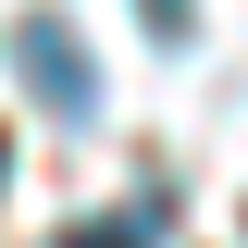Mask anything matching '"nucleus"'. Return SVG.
I'll return each mask as SVG.
<instances>
[{"mask_svg":"<svg viewBox=\"0 0 248 248\" xmlns=\"http://www.w3.org/2000/svg\"><path fill=\"white\" fill-rule=\"evenodd\" d=\"M13 62H25V87L50 99L62 124H87V112H99V62L75 50V25H62V13H25V25H13Z\"/></svg>","mask_w":248,"mask_h":248,"instance_id":"obj_1","label":"nucleus"},{"mask_svg":"<svg viewBox=\"0 0 248 248\" xmlns=\"http://www.w3.org/2000/svg\"><path fill=\"white\" fill-rule=\"evenodd\" d=\"M137 13H149V37H186V13H199V0H137Z\"/></svg>","mask_w":248,"mask_h":248,"instance_id":"obj_2","label":"nucleus"},{"mask_svg":"<svg viewBox=\"0 0 248 248\" xmlns=\"http://www.w3.org/2000/svg\"><path fill=\"white\" fill-rule=\"evenodd\" d=\"M62 248H137V223H75Z\"/></svg>","mask_w":248,"mask_h":248,"instance_id":"obj_3","label":"nucleus"},{"mask_svg":"<svg viewBox=\"0 0 248 248\" xmlns=\"http://www.w3.org/2000/svg\"><path fill=\"white\" fill-rule=\"evenodd\" d=\"M0 174H13V149H0Z\"/></svg>","mask_w":248,"mask_h":248,"instance_id":"obj_4","label":"nucleus"}]
</instances>
